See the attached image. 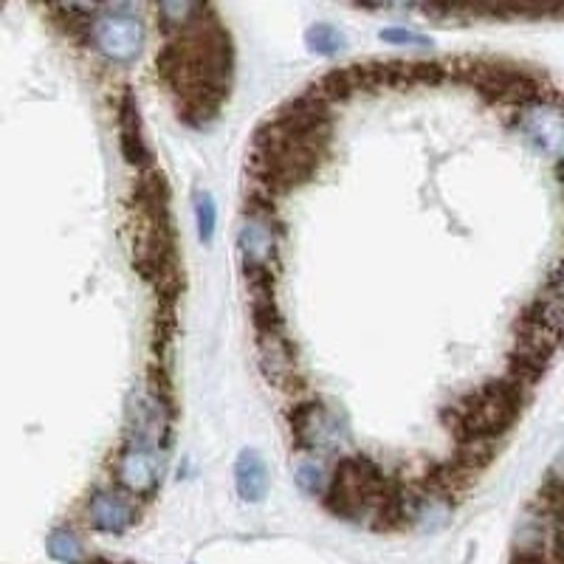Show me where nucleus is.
I'll list each match as a JSON object with an SVG mask.
<instances>
[{"mask_svg": "<svg viewBox=\"0 0 564 564\" xmlns=\"http://www.w3.org/2000/svg\"><path fill=\"white\" fill-rule=\"evenodd\" d=\"M94 46L113 63H133L144 46V26L130 6H108L94 20Z\"/></svg>", "mask_w": 564, "mask_h": 564, "instance_id": "7ed1b4c3", "label": "nucleus"}, {"mask_svg": "<svg viewBox=\"0 0 564 564\" xmlns=\"http://www.w3.org/2000/svg\"><path fill=\"white\" fill-rule=\"evenodd\" d=\"M195 220H198V237L204 243H212L215 237V223H218V209H215V201L209 192H201L195 198Z\"/></svg>", "mask_w": 564, "mask_h": 564, "instance_id": "ddd939ff", "label": "nucleus"}, {"mask_svg": "<svg viewBox=\"0 0 564 564\" xmlns=\"http://www.w3.org/2000/svg\"><path fill=\"white\" fill-rule=\"evenodd\" d=\"M48 556L54 562L60 564H82L85 562V550H82V542L77 539V533L68 531V528H54L48 533L46 539Z\"/></svg>", "mask_w": 564, "mask_h": 564, "instance_id": "9b49d317", "label": "nucleus"}, {"mask_svg": "<svg viewBox=\"0 0 564 564\" xmlns=\"http://www.w3.org/2000/svg\"><path fill=\"white\" fill-rule=\"evenodd\" d=\"M235 486L243 502H263L268 494V466L254 449L240 452L235 463Z\"/></svg>", "mask_w": 564, "mask_h": 564, "instance_id": "6e6552de", "label": "nucleus"}, {"mask_svg": "<svg viewBox=\"0 0 564 564\" xmlns=\"http://www.w3.org/2000/svg\"><path fill=\"white\" fill-rule=\"evenodd\" d=\"M297 483L299 488L305 491V494H311V497H319V494H325L328 491V477H325V471L319 463L314 460H305V463H299L297 466Z\"/></svg>", "mask_w": 564, "mask_h": 564, "instance_id": "4468645a", "label": "nucleus"}, {"mask_svg": "<svg viewBox=\"0 0 564 564\" xmlns=\"http://www.w3.org/2000/svg\"><path fill=\"white\" fill-rule=\"evenodd\" d=\"M291 429L305 452H336L347 443L345 423L322 404H299L291 412Z\"/></svg>", "mask_w": 564, "mask_h": 564, "instance_id": "20e7f679", "label": "nucleus"}, {"mask_svg": "<svg viewBox=\"0 0 564 564\" xmlns=\"http://www.w3.org/2000/svg\"><path fill=\"white\" fill-rule=\"evenodd\" d=\"M384 474L367 457H345L328 483V505L333 514L364 522L384 511Z\"/></svg>", "mask_w": 564, "mask_h": 564, "instance_id": "f257e3e1", "label": "nucleus"}, {"mask_svg": "<svg viewBox=\"0 0 564 564\" xmlns=\"http://www.w3.org/2000/svg\"><path fill=\"white\" fill-rule=\"evenodd\" d=\"M381 40L395 43V46H429L423 34L409 32V29H381Z\"/></svg>", "mask_w": 564, "mask_h": 564, "instance_id": "2eb2a0df", "label": "nucleus"}, {"mask_svg": "<svg viewBox=\"0 0 564 564\" xmlns=\"http://www.w3.org/2000/svg\"><path fill=\"white\" fill-rule=\"evenodd\" d=\"M305 43L311 51L316 54H322V57H333V54H339L342 48H345V34L339 32L336 26H330V23H316L311 26L308 32H305Z\"/></svg>", "mask_w": 564, "mask_h": 564, "instance_id": "f8f14e48", "label": "nucleus"}, {"mask_svg": "<svg viewBox=\"0 0 564 564\" xmlns=\"http://www.w3.org/2000/svg\"><path fill=\"white\" fill-rule=\"evenodd\" d=\"M522 130L531 141H536L539 150L545 153H559V144H562V119H559V110L556 108H536L525 113V122Z\"/></svg>", "mask_w": 564, "mask_h": 564, "instance_id": "1a4fd4ad", "label": "nucleus"}, {"mask_svg": "<svg viewBox=\"0 0 564 564\" xmlns=\"http://www.w3.org/2000/svg\"><path fill=\"white\" fill-rule=\"evenodd\" d=\"M519 404H522V398H519L517 387H511V384H491V387L480 390L477 395H471L469 404L457 407L460 429L474 440L497 435V432H502L508 423L517 418Z\"/></svg>", "mask_w": 564, "mask_h": 564, "instance_id": "f03ea898", "label": "nucleus"}, {"mask_svg": "<svg viewBox=\"0 0 564 564\" xmlns=\"http://www.w3.org/2000/svg\"><path fill=\"white\" fill-rule=\"evenodd\" d=\"M161 469H164L161 449H144V446H127L116 463L119 480L136 494L153 491L161 480Z\"/></svg>", "mask_w": 564, "mask_h": 564, "instance_id": "39448f33", "label": "nucleus"}, {"mask_svg": "<svg viewBox=\"0 0 564 564\" xmlns=\"http://www.w3.org/2000/svg\"><path fill=\"white\" fill-rule=\"evenodd\" d=\"M260 359L266 367L268 378H282L294 370V359H291V347L280 336V330H260Z\"/></svg>", "mask_w": 564, "mask_h": 564, "instance_id": "9d476101", "label": "nucleus"}, {"mask_svg": "<svg viewBox=\"0 0 564 564\" xmlns=\"http://www.w3.org/2000/svg\"><path fill=\"white\" fill-rule=\"evenodd\" d=\"M274 246H277V237H274L271 220L263 215H251L249 220H243L240 235H237V249L246 263V271H266Z\"/></svg>", "mask_w": 564, "mask_h": 564, "instance_id": "0eeeda50", "label": "nucleus"}, {"mask_svg": "<svg viewBox=\"0 0 564 564\" xmlns=\"http://www.w3.org/2000/svg\"><path fill=\"white\" fill-rule=\"evenodd\" d=\"M88 519L99 533H125L136 522V505L125 494L102 488L88 502Z\"/></svg>", "mask_w": 564, "mask_h": 564, "instance_id": "423d86ee", "label": "nucleus"}]
</instances>
